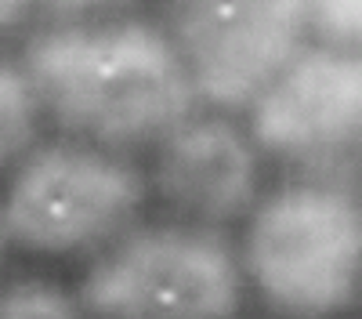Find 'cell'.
I'll use <instances>...</instances> for the list:
<instances>
[{"mask_svg": "<svg viewBox=\"0 0 362 319\" xmlns=\"http://www.w3.org/2000/svg\"><path fill=\"white\" fill-rule=\"evenodd\" d=\"M44 124L109 153L141 156L199 105L156 15L47 22L18 51Z\"/></svg>", "mask_w": 362, "mask_h": 319, "instance_id": "obj_1", "label": "cell"}, {"mask_svg": "<svg viewBox=\"0 0 362 319\" xmlns=\"http://www.w3.org/2000/svg\"><path fill=\"white\" fill-rule=\"evenodd\" d=\"M247 294L272 319H344L362 301V185L286 174L239 225Z\"/></svg>", "mask_w": 362, "mask_h": 319, "instance_id": "obj_2", "label": "cell"}, {"mask_svg": "<svg viewBox=\"0 0 362 319\" xmlns=\"http://www.w3.org/2000/svg\"><path fill=\"white\" fill-rule=\"evenodd\" d=\"M153 207L145 163L58 134L37 141L4 178L0 228L8 247L47 261H90Z\"/></svg>", "mask_w": 362, "mask_h": 319, "instance_id": "obj_3", "label": "cell"}, {"mask_svg": "<svg viewBox=\"0 0 362 319\" xmlns=\"http://www.w3.org/2000/svg\"><path fill=\"white\" fill-rule=\"evenodd\" d=\"M87 319H239L247 279L235 240L174 218L138 221L76 279Z\"/></svg>", "mask_w": 362, "mask_h": 319, "instance_id": "obj_4", "label": "cell"}, {"mask_svg": "<svg viewBox=\"0 0 362 319\" xmlns=\"http://www.w3.org/2000/svg\"><path fill=\"white\" fill-rule=\"evenodd\" d=\"M268 167L362 178V51L308 40L243 109Z\"/></svg>", "mask_w": 362, "mask_h": 319, "instance_id": "obj_5", "label": "cell"}, {"mask_svg": "<svg viewBox=\"0 0 362 319\" xmlns=\"http://www.w3.org/2000/svg\"><path fill=\"white\" fill-rule=\"evenodd\" d=\"M199 105L243 112L312 40L308 0H156Z\"/></svg>", "mask_w": 362, "mask_h": 319, "instance_id": "obj_6", "label": "cell"}, {"mask_svg": "<svg viewBox=\"0 0 362 319\" xmlns=\"http://www.w3.org/2000/svg\"><path fill=\"white\" fill-rule=\"evenodd\" d=\"M145 178L163 218L228 232L268 189V160L239 112L196 105L148 149Z\"/></svg>", "mask_w": 362, "mask_h": 319, "instance_id": "obj_7", "label": "cell"}, {"mask_svg": "<svg viewBox=\"0 0 362 319\" xmlns=\"http://www.w3.org/2000/svg\"><path fill=\"white\" fill-rule=\"evenodd\" d=\"M40 131L44 112L18 58L11 62L0 54V178H8V170L40 141Z\"/></svg>", "mask_w": 362, "mask_h": 319, "instance_id": "obj_8", "label": "cell"}, {"mask_svg": "<svg viewBox=\"0 0 362 319\" xmlns=\"http://www.w3.org/2000/svg\"><path fill=\"white\" fill-rule=\"evenodd\" d=\"M0 319H87L76 290L51 276H15L0 283Z\"/></svg>", "mask_w": 362, "mask_h": 319, "instance_id": "obj_9", "label": "cell"}, {"mask_svg": "<svg viewBox=\"0 0 362 319\" xmlns=\"http://www.w3.org/2000/svg\"><path fill=\"white\" fill-rule=\"evenodd\" d=\"M308 25L315 40L362 51V0H308Z\"/></svg>", "mask_w": 362, "mask_h": 319, "instance_id": "obj_10", "label": "cell"}, {"mask_svg": "<svg viewBox=\"0 0 362 319\" xmlns=\"http://www.w3.org/2000/svg\"><path fill=\"white\" fill-rule=\"evenodd\" d=\"M141 0H40V15L51 22H76V18H105L138 11Z\"/></svg>", "mask_w": 362, "mask_h": 319, "instance_id": "obj_11", "label": "cell"}, {"mask_svg": "<svg viewBox=\"0 0 362 319\" xmlns=\"http://www.w3.org/2000/svg\"><path fill=\"white\" fill-rule=\"evenodd\" d=\"M40 15V0H0V44L18 37Z\"/></svg>", "mask_w": 362, "mask_h": 319, "instance_id": "obj_12", "label": "cell"}, {"mask_svg": "<svg viewBox=\"0 0 362 319\" xmlns=\"http://www.w3.org/2000/svg\"><path fill=\"white\" fill-rule=\"evenodd\" d=\"M4 257H8V240H4V228H0V269H4Z\"/></svg>", "mask_w": 362, "mask_h": 319, "instance_id": "obj_13", "label": "cell"}]
</instances>
